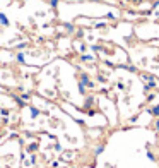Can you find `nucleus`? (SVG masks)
<instances>
[{
  "label": "nucleus",
  "instance_id": "nucleus-1",
  "mask_svg": "<svg viewBox=\"0 0 159 168\" xmlns=\"http://www.w3.org/2000/svg\"><path fill=\"white\" fill-rule=\"evenodd\" d=\"M81 82L84 84V86H87V88H94V82L89 79V76H87V74H82V76H81Z\"/></svg>",
  "mask_w": 159,
  "mask_h": 168
},
{
  "label": "nucleus",
  "instance_id": "nucleus-2",
  "mask_svg": "<svg viewBox=\"0 0 159 168\" xmlns=\"http://www.w3.org/2000/svg\"><path fill=\"white\" fill-rule=\"evenodd\" d=\"M38 142H29V144H27L26 147H24V149H26V153L27 155H29V153H36V151H38Z\"/></svg>",
  "mask_w": 159,
  "mask_h": 168
},
{
  "label": "nucleus",
  "instance_id": "nucleus-3",
  "mask_svg": "<svg viewBox=\"0 0 159 168\" xmlns=\"http://www.w3.org/2000/svg\"><path fill=\"white\" fill-rule=\"evenodd\" d=\"M0 26H4V28H9V26H10L9 17H7L4 12H0Z\"/></svg>",
  "mask_w": 159,
  "mask_h": 168
},
{
  "label": "nucleus",
  "instance_id": "nucleus-4",
  "mask_svg": "<svg viewBox=\"0 0 159 168\" xmlns=\"http://www.w3.org/2000/svg\"><path fill=\"white\" fill-rule=\"evenodd\" d=\"M16 62H17V64H26V53L24 52H17L16 53Z\"/></svg>",
  "mask_w": 159,
  "mask_h": 168
},
{
  "label": "nucleus",
  "instance_id": "nucleus-5",
  "mask_svg": "<svg viewBox=\"0 0 159 168\" xmlns=\"http://www.w3.org/2000/svg\"><path fill=\"white\" fill-rule=\"evenodd\" d=\"M29 115H31V118L34 120V118H38V117L41 115V110H38L36 106H29Z\"/></svg>",
  "mask_w": 159,
  "mask_h": 168
},
{
  "label": "nucleus",
  "instance_id": "nucleus-6",
  "mask_svg": "<svg viewBox=\"0 0 159 168\" xmlns=\"http://www.w3.org/2000/svg\"><path fill=\"white\" fill-rule=\"evenodd\" d=\"M12 98H14V101L19 105V108H24V106H27V101H24V99L21 98V96H16V95H12Z\"/></svg>",
  "mask_w": 159,
  "mask_h": 168
},
{
  "label": "nucleus",
  "instance_id": "nucleus-7",
  "mask_svg": "<svg viewBox=\"0 0 159 168\" xmlns=\"http://www.w3.org/2000/svg\"><path fill=\"white\" fill-rule=\"evenodd\" d=\"M34 163H36V155L34 153H29V158H27V161L24 165H26V166H33Z\"/></svg>",
  "mask_w": 159,
  "mask_h": 168
},
{
  "label": "nucleus",
  "instance_id": "nucleus-8",
  "mask_svg": "<svg viewBox=\"0 0 159 168\" xmlns=\"http://www.w3.org/2000/svg\"><path fill=\"white\" fill-rule=\"evenodd\" d=\"M27 47H29V43H27V41H22V43L16 45V50H24V48H27Z\"/></svg>",
  "mask_w": 159,
  "mask_h": 168
},
{
  "label": "nucleus",
  "instance_id": "nucleus-9",
  "mask_svg": "<svg viewBox=\"0 0 159 168\" xmlns=\"http://www.w3.org/2000/svg\"><path fill=\"white\" fill-rule=\"evenodd\" d=\"M103 151H104V146H103V144H99V146H96V149H94V155H96V156H99L101 153H103Z\"/></svg>",
  "mask_w": 159,
  "mask_h": 168
},
{
  "label": "nucleus",
  "instance_id": "nucleus-10",
  "mask_svg": "<svg viewBox=\"0 0 159 168\" xmlns=\"http://www.w3.org/2000/svg\"><path fill=\"white\" fill-rule=\"evenodd\" d=\"M21 98L24 101H31V93H21Z\"/></svg>",
  "mask_w": 159,
  "mask_h": 168
},
{
  "label": "nucleus",
  "instance_id": "nucleus-11",
  "mask_svg": "<svg viewBox=\"0 0 159 168\" xmlns=\"http://www.w3.org/2000/svg\"><path fill=\"white\" fill-rule=\"evenodd\" d=\"M81 58H82L84 62H92V60H94V57H92V55H82Z\"/></svg>",
  "mask_w": 159,
  "mask_h": 168
},
{
  "label": "nucleus",
  "instance_id": "nucleus-12",
  "mask_svg": "<svg viewBox=\"0 0 159 168\" xmlns=\"http://www.w3.org/2000/svg\"><path fill=\"white\" fill-rule=\"evenodd\" d=\"M65 26V29L69 31V33H74V31H75V28H74V24H69V22H67V24H63Z\"/></svg>",
  "mask_w": 159,
  "mask_h": 168
},
{
  "label": "nucleus",
  "instance_id": "nucleus-13",
  "mask_svg": "<svg viewBox=\"0 0 159 168\" xmlns=\"http://www.w3.org/2000/svg\"><path fill=\"white\" fill-rule=\"evenodd\" d=\"M58 4H60V0H50V7H52V9H56Z\"/></svg>",
  "mask_w": 159,
  "mask_h": 168
},
{
  "label": "nucleus",
  "instance_id": "nucleus-14",
  "mask_svg": "<svg viewBox=\"0 0 159 168\" xmlns=\"http://www.w3.org/2000/svg\"><path fill=\"white\" fill-rule=\"evenodd\" d=\"M79 93H81V95H86V86H84L81 81H79Z\"/></svg>",
  "mask_w": 159,
  "mask_h": 168
},
{
  "label": "nucleus",
  "instance_id": "nucleus-15",
  "mask_svg": "<svg viewBox=\"0 0 159 168\" xmlns=\"http://www.w3.org/2000/svg\"><path fill=\"white\" fill-rule=\"evenodd\" d=\"M146 156H147V158L150 159V161H156V156L152 155V153H150V151H147V153H146Z\"/></svg>",
  "mask_w": 159,
  "mask_h": 168
},
{
  "label": "nucleus",
  "instance_id": "nucleus-16",
  "mask_svg": "<svg viewBox=\"0 0 159 168\" xmlns=\"http://www.w3.org/2000/svg\"><path fill=\"white\" fill-rule=\"evenodd\" d=\"M150 113L157 117V115H159V105H157V106H154V108H152V110H150Z\"/></svg>",
  "mask_w": 159,
  "mask_h": 168
},
{
  "label": "nucleus",
  "instance_id": "nucleus-17",
  "mask_svg": "<svg viewBox=\"0 0 159 168\" xmlns=\"http://www.w3.org/2000/svg\"><path fill=\"white\" fill-rule=\"evenodd\" d=\"M0 115L7 117V115H9V110H7V108H0Z\"/></svg>",
  "mask_w": 159,
  "mask_h": 168
},
{
  "label": "nucleus",
  "instance_id": "nucleus-18",
  "mask_svg": "<svg viewBox=\"0 0 159 168\" xmlns=\"http://www.w3.org/2000/svg\"><path fill=\"white\" fill-rule=\"evenodd\" d=\"M94 26L96 28H104V26H106V22H98V24H94Z\"/></svg>",
  "mask_w": 159,
  "mask_h": 168
},
{
  "label": "nucleus",
  "instance_id": "nucleus-19",
  "mask_svg": "<svg viewBox=\"0 0 159 168\" xmlns=\"http://www.w3.org/2000/svg\"><path fill=\"white\" fill-rule=\"evenodd\" d=\"M24 159H26V153L22 151V153H21V161H24Z\"/></svg>",
  "mask_w": 159,
  "mask_h": 168
},
{
  "label": "nucleus",
  "instance_id": "nucleus-20",
  "mask_svg": "<svg viewBox=\"0 0 159 168\" xmlns=\"http://www.w3.org/2000/svg\"><path fill=\"white\" fill-rule=\"evenodd\" d=\"M77 36H79V38H81V36H84V31L79 29V31H77Z\"/></svg>",
  "mask_w": 159,
  "mask_h": 168
},
{
  "label": "nucleus",
  "instance_id": "nucleus-21",
  "mask_svg": "<svg viewBox=\"0 0 159 168\" xmlns=\"http://www.w3.org/2000/svg\"><path fill=\"white\" fill-rule=\"evenodd\" d=\"M55 149H56V151H62V146H60V144H58V142H56V144H55Z\"/></svg>",
  "mask_w": 159,
  "mask_h": 168
},
{
  "label": "nucleus",
  "instance_id": "nucleus-22",
  "mask_svg": "<svg viewBox=\"0 0 159 168\" xmlns=\"http://www.w3.org/2000/svg\"><path fill=\"white\" fill-rule=\"evenodd\" d=\"M130 2H133V4H140L142 0H130Z\"/></svg>",
  "mask_w": 159,
  "mask_h": 168
},
{
  "label": "nucleus",
  "instance_id": "nucleus-23",
  "mask_svg": "<svg viewBox=\"0 0 159 168\" xmlns=\"http://www.w3.org/2000/svg\"><path fill=\"white\" fill-rule=\"evenodd\" d=\"M156 129H159V118L156 120Z\"/></svg>",
  "mask_w": 159,
  "mask_h": 168
},
{
  "label": "nucleus",
  "instance_id": "nucleus-24",
  "mask_svg": "<svg viewBox=\"0 0 159 168\" xmlns=\"http://www.w3.org/2000/svg\"><path fill=\"white\" fill-rule=\"evenodd\" d=\"M91 2H101V0H91Z\"/></svg>",
  "mask_w": 159,
  "mask_h": 168
},
{
  "label": "nucleus",
  "instance_id": "nucleus-25",
  "mask_svg": "<svg viewBox=\"0 0 159 168\" xmlns=\"http://www.w3.org/2000/svg\"><path fill=\"white\" fill-rule=\"evenodd\" d=\"M2 137H4V136H2V134H0V141H2Z\"/></svg>",
  "mask_w": 159,
  "mask_h": 168
},
{
  "label": "nucleus",
  "instance_id": "nucleus-26",
  "mask_svg": "<svg viewBox=\"0 0 159 168\" xmlns=\"http://www.w3.org/2000/svg\"><path fill=\"white\" fill-rule=\"evenodd\" d=\"M157 22H159V14H157Z\"/></svg>",
  "mask_w": 159,
  "mask_h": 168
},
{
  "label": "nucleus",
  "instance_id": "nucleus-27",
  "mask_svg": "<svg viewBox=\"0 0 159 168\" xmlns=\"http://www.w3.org/2000/svg\"><path fill=\"white\" fill-rule=\"evenodd\" d=\"M0 52H2V45H0Z\"/></svg>",
  "mask_w": 159,
  "mask_h": 168
},
{
  "label": "nucleus",
  "instance_id": "nucleus-28",
  "mask_svg": "<svg viewBox=\"0 0 159 168\" xmlns=\"http://www.w3.org/2000/svg\"><path fill=\"white\" fill-rule=\"evenodd\" d=\"M7 2H9V4H10V2H12V0H7Z\"/></svg>",
  "mask_w": 159,
  "mask_h": 168
},
{
  "label": "nucleus",
  "instance_id": "nucleus-29",
  "mask_svg": "<svg viewBox=\"0 0 159 168\" xmlns=\"http://www.w3.org/2000/svg\"><path fill=\"white\" fill-rule=\"evenodd\" d=\"M22 2H27V0H22Z\"/></svg>",
  "mask_w": 159,
  "mask_h": 168
},
{
  "label": "nucleus",
  "instance_id": "nucleus-30",
  "mask_svg": "<svg viewBox=\"0 0 159 168\" xmlns=\"http://www.w3.org/2000/svg\"><path fill=\"white\" fill-rule=\"evenodd\" d=\"M0 168H2V166H0Z\"/></svg>",
  "mask_w": 159,
  "mask_h": 168
}]
</instances>
